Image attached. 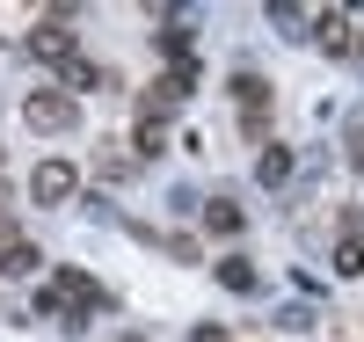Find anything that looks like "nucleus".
<instances>
[{"instance_id": "1", "label": "nucleus", "mask_w": 364, "mask_h": 342, "mask_svg": "<svg viewBox=\"0 0 364 342\" xmlns=\"http://www.w3.org/2000/svg\"><path fill=\"white\" fill-rule=\"evenodd\" d=\"M37 306H44V314H58L66 328H80V321L102 306V284H87V269H51V284L37 292Z\"/></svg>"}, {"instance_id": "2", "label": "nucleus", "mask_w": 364, "mask_h": 342, "mask_svg": "<svg viewBox=\"0 0 364 342\" xmlns=\"http://www.w3.org/2000/svg\"><path fill=\"white\" fill-rule=\"evenodd\" d=\"M22 117H29V132H73V124H80V102L66 95V87H37V95L22 102Z\"/></svg>"}, {"instance_id": "3", "label": "nucleus", "mask_w": 364, "mask_h": 342, "mask_svg": "<svg viewBox=\"0 0 364 342\" xmlns=\"http://www.w3.org/2000/svg\"><path fill=\"white\" fill-rule=\"evenodd\" d=\"M73 8H51L37 29H29V51H37V58H51V66H66V58H73Z\"/></svg>"}, {"instance_id": "4", "label": "nucleus", "mask_w": 364, "mask_h": 342, "mask_svg": "<svg viewBox=\"0 0 364 342\" xmlns=\"http://www.w3.org/2000/svg\"><path fill=\"white\" fill-rule=\"evenodd\" d=\"M73 190H80L73 161H37V175H29V197H37V204H66Z\"/></svg>"}, {"instance_id": "5", "label": "nucleus", "mask_w": 364, "mask_h": 342, "mask_svg": "<svg viewBox=\"0 0 364 342\" xmlns=\"http://www.w3.org/2000/svg\"><path fill=\"white\" fill-rule=\"evenodd\" d=\"M233 102H240V124H248V139H262V132H269V80L233 73Z\"/></svg>"}, {"instance_id": "6", "label": "nucleus", "mask_w": 364, "mask_h": 342, "mask_svg": "<svg viewBox=\"0 0 364 342\" xmlns=\"http://www.w3.org/2000/svg\"><path fill=\"white\" fill-rule=\"evenodd\" d=\"M314 44H321L328 58H343V51L357 44V15H350V8H321V15H314Z\"/></svg>"}, {"instance_id": "7", "label": "nucleus", "mask_w": 364, "mask_h": 342, "mask_svg": "<svg viewBox=\"0 0 364 342\" xmlns=\"http://www.w3.org/2000/svg\"><path fill=\"white\" fill-rule=\"evenodd\" d=\"M182 95H190V87H182V80L168 73V80H154V87L139 95V117H146V124H168V117L182 109Z\"/></svg>"}, {"instance_id": "8", "label": "nucleus", "mask_w": 364, "mask_h": 342, "mask_svg": "<svg viewBox=\"0 0 364 342\" xmlns=\"http://www.w3.org/2000/svg\"><path fill=\"white\" fill-rule=\"evenodd\" d=\"M240 226H248V219H240V204H233V197H211V204H204V233H219V240H233Z\"/></svg>"}, {"instance_id": "9", "label": "nucleus", "mask_w": 364, "mask_h": 342, "mask_svg": "<svg viewBox=\"0 0 364 342\" xmlns=\"http://www.w3.org/2000/svg\"><path fill=\"white\" fill-rule=\"evenodd\" d=\"M255 175L269 182V190H277V182H291V153H284V146H262V161H255Z\"/></svg>"}, {"instance_id": "10", "label": "nucleus", "mask_w": 364, "mask_h": 342, "mask_svg": "<svg viewBox=\"0 0 364 342\" xmlns=\"http://www.w3.org/2000/svg\"><path fill=\"white\" fill-rule=\"evenodd\" d=\"M37 262H44L37 247H29V240H15L8 255H0V277H37Z\"/></svg>"}, {"instance_id": "11", "label": "nucleus", "mask_w": 364, "mask_h": 342, "mask_svg": "<svg viewBox=\"0 0 364 342\" xmlns=\"http://www.w3.org/2000/svg\"><path fill=\"white\" fill-rule=\"evenodd\" d=\"M219 284H226V292H255V262L226 255V262H219Z\"/></svg>"}, {"instance_id": "12", "label": "nucleus", "mask_w": 364, "mask_h": 342, "mask_svg": "<svg viewBox=\"0 0 364 342\" xmlns=\"http://www.w3.org/2000/svg\"><path fill=\"white\" fill-rule=\"evenodd\" d=\"M58 73H66V95H73V87H102V66H87L80 51H73V58H66Z\"/></svg>"}, {"instance_id": "13", "label": "nucleus", "mask_w": 364, "mask_h": 342, "mask_svg": "<svg viewBox=\"0 0 364 342\" xmlns=\"http://www.w3.org/2000/svg\"><path fill=\"white\" fill-rule=\"evenodd\" d=\"M161 146H168V124H146V117H139V161H154Z\"/></svg>"}, {"instance_id": "14", "label": "nucleus", "mask_w": 364, "mask_h": 342, "mask_svg": "<svg viewBox=\"0 0 364 342\" xmlns=\"http://www.w3.org/2000/svg\"><path fill=\"white\" fill-rule=\"evenodd\" d=\"M336 269H343V277L364 269V240H336Z\"/></svg>"}, {"instance_id": "15", "label": "nucleus", "mask_w": 364, "mask_h": 342, "mask_svg": "<svg viewBox=\"0 0 364 342\" xmlns=\"http://www.w3.org/2000/svg\"><path fill=\"white\" fill-rule=\"evenodd\" d=\"M350 51H364V15H357V44H350Z\"/></svg>"}, {"instance_id": "16", "label": "nucleus", "mask_w": 364, "mask_h": 342, "mask_svg": "<svg viewBox=\"0 0 364 342\" xmlns=\"http://www.w3.org/2000/svg\"><path fill=\"white\" fill-rule=\"evenodd\" d=\"M357 168H364V139H357Z\"/></svg>"}]
</instances>
